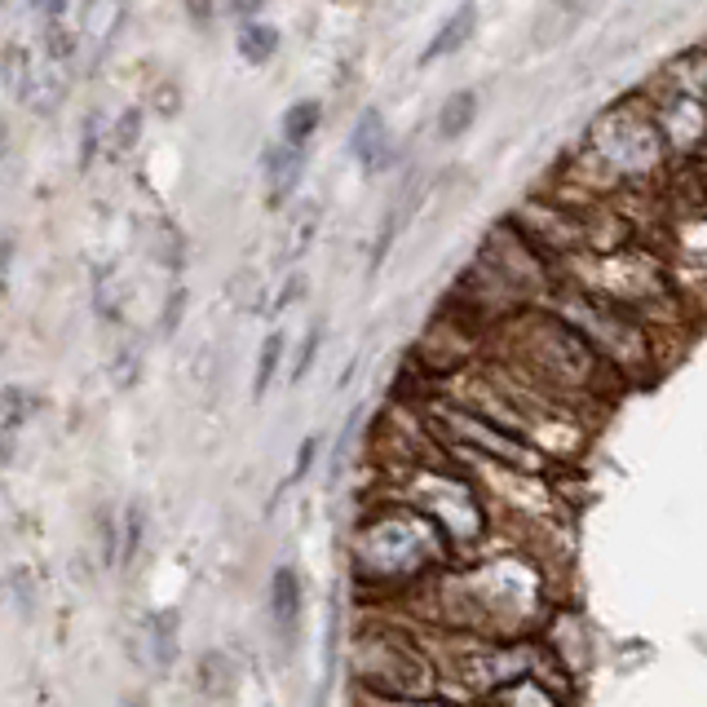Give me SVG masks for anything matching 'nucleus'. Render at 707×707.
<instances>
[{"instance_id": "9b49d317", "label": "nucleus", "mask_w": 707, "mask_h": 707, "mask_svg": "<svg viewBox=\"0 0 707 707\" xmlns=\"http://www.w3.org/2000/svg\"><path fill=\"white\" fill-rule=\"evenodd\" d=\"M318 120H323V106H318L314 97H301V102H292V106L283 111V142H288V147H301V151H305V142L314 138Z\"/></svg>"}, {"instance_id": "6e6552de", "label": "nucleus", "mask_w": 707, "mask_h": 707, "mask_svg": "<svg viewBox=\"0 0 707 707\" xmlns=\"http://www.w3.org/2000/svg\"><path fill=\"white\" fill-rule=\"evenodd\" d=\"M301 173H305V151L301 147H275L270 155H266V182H270V204H283L292 190H297V182H301Z\"/></svg>"}, {"instance_id": "1a4fd4ad", "label": "nucleus", "mask_w": 707, "mask_h": 707, "mask_svg": "<svg viewBox=\"0 0 707 707\" xmlns=\"http://www.w3.org/2000/svg\"><path fill=\"white\" fill-rule=\"evenodd\" d=\"M314 234H318V204L305 199V204H297V208L288 212V221H283V262H297V257L310 248Z\"/></svg>"}, {"instance_id": "2eb2a0df", "label": "nucleus", "mask_w": 707, "mask_h": 707, "mask_svg": "<svg viewBox=\"0 0 707 707\" xmlns=\"http://www.w3.org/2000/svg\"><path fill=\"white\" fill-rule=\"evenodd\" d=\"M279 354H283V332H270V336H266V345H262L257 381H253V394H257V398L270 390V381H275V372H279Z\"/></svg>"}, {"instance_id": "ddd939ff", "label": "nucleus", "mask_w": 707, "mask_h": 707, "mask_svg": "<svg viewBox=\"0 0 707 707\" xmlns=\"http://www.w3.org/2000/svg\"><path fill=\"white\" fill-rule=\"evenodd\" d=\"M177 633H182V619H177V611H155V615L147 619V637H151V659H155L160 668H169V663H173V654H177Z\"/></svg>"}, {"instance_id": "39448f33", "label": "nucleus", "mask_w": 707, "mask_h": 707, "mask_svg": "<svg viewBox=\"0 0 707 707\" xmlns=\"http://www.w3.org/2000/svg\"><path fill=\"white\" fill-rule=\"evenodd\" d=\"M349 151H354V160L363 164V173H385L390 169V129L381 120V111L368 106L359 115V125H354V134H349Z\"/></svg>"}, {"instance_id": "dca6fc26", "label": "nucleus", "mask_w": 707, "mask_h": 707, "mask_svg": "<svg viewBox=\"0 0 707 707\" xmlns=\"http://www.w3.org/2000/svg\"><path fill=\"white\" fill-rule=\"evenodd\" d=\"M40 49L49 54V58H58V62H67L71 67V58H76V49H80V40L62 27V19L58 23H45V36H40Z\"/></svg>"}, {"instance_id": "a211bd4d", "label": "nucleus", "mask_w": 707, "mask_h": 707, "mask_svg": "<svg viewBox=\"0 0 707 707\" xmlns=\"http://www.w3.org/2000/svg\"><path fill=\"white\" fill-rule=\"evenodd\" d=\"M138 129H142V111L134 106V111H125V120H120V129H115V151H129L134 142H138Z\"/></svg>"}, {"instance_id": "7ed1b4c3", "label": "nucleus", "mask_w": 707, "mask_h": 707, "mask_svg": "<svg viewBox=\"0 0 707 707\" xmlns=\"http://www.w3.org/2000/svg\"><path fill=\"white\" fill-rule=\"evenodd\" d=\"M67 84H71V67H67V62H58V58H49V54L40 49V54H32V67H27V80H23L19 97H23L32 111L49 115V111L62 102Z\"/></svg>"}, {"instance_id": "f257e3e1", "label": "nucleus", "mask_w": 707, "mask_h": 707, "mask_svg": "<svg viewBox=\"0 0 707 707\" xmlns=\"http://www.w3.org/2000/svg\"><path fill=\"white\" fill-rule=\"evenodd\" d=\"M588 155L619 177H646L663 164L668 138L650 111H641L637 102H619L588 129Z\"/></svg>"}, {"instance_id": "aec40b11", "label": "nucleus", "mask_w": 707, "mask_h": 707, "mask_svg": "<svg viewBox=\"0 0 707 707\" xmlns=\"http://www.w3.org/2000/svg\"><path fill=\"white\" fill-rule=\"evenodd\" d=\"M318 340H323V327H310V332H305V345H301V354H297V368H292V381H301V376L310 372V363H314V349H318Z\"/></svg>"}, {"instance_id": "6ab92c4d", "label": "nucleus", "mask_w": 707, "mask_h": 707, "mask_svg": "<svg viewBox=\"0 0 707 707\" xmlns=\"http://www.w3.org/2000/svg\"><path fill=\"white\" fill-rule=\"evenodd\" d=\"M115 385L120 390H129L134 381H138V349H120V359H115Z\"/></svg>"}, {"instance_id": "20e7f679", "label": "nucleus", "mask_w": 707, "mask_h": 707, "mask_svg": "<svg viewBox=\"0 0 707 707\" xmlns=\"http://www.w3.org/2000/svg\"><path fill=\"white\" fill-rule=\"evenodd\" d=\"M125 23V0H84L80 5V40L89 45L93 58L111 49V40L120 36Z\"/></svg>"}, {"instance_id": "412c9836", "label": "nucleus", "mask_w": 707, "mask_h": 707, "mask_svg": "<svg viewBox=\"0 0 707 707\" xmlns=\"http://www.w3.org/2000/svg\"><path fill=\"white\" fill-rule=\"evenodd\" d=\"M186 14H190L195 23H212V14H217V0H186Z\"/></svg>"}, {"instance_id": "4be33fe9", "label": "nucleus", "mask_w": 707, "mask_h": 707, "mask_svg": "<svg viewBox=\"0 0 707 707\" xmlns=\"http://www.w3.org/2000/svg\"><path fill=\"white\" fill-rule=\"evenodd\" d=\"M32 10H36V14H45L49 23H58V19H62V10H67V0H32Z\"/></svg>"}, {"instance_id": "f8f14e48", "label": "nucleus", "mask_w": 707, "mask_h": 707, "mask_svg": "<svg viewBox=\"0 0 707 707\" xmlns=\"http://www.w3.org/2000/svg\"><path fill=\"white\" fill-rule=\"evenodd\" d=\"M474 115H478V93L474 89H460L442 102V115H438V134L442 138H460L468 125H474Z\"/></svg>"}, {"instance_id": "0eeeda50", "label": "nucleus", "mask_w": 707, "mask_h": 707, "mask_svg": "<svg viewBox=\"0 0 707 707\" xmlns=\"http://www.w3.org/2000/svg\"><path fill=\"white\" fill-rule=\"evenodd\" d=\"M270 611H275V628L292 641L297 637V624H301V579L292 566H279L275 570V583H270Z\"/></svg>"}, {"instance_id": "f03ea898", "label": "nucleus", "mask_w": 707, "mask_h": 707, "mask_svg": "<svg viewBox=\"0 0 707 707\" xmlns=\"http://www.w3.org/2000/svg\"><path fill=\"white\" fill-rule=\"evenodd\" d=\"M663 80H668V89L654 97L650 115H654V125L663 129V138H668V151L707 147V97L698 89H689L685 80H676L672 71Z\"/></svg>"}, {"instance_id": "b1692460", "label": "nucleus", "mask_w": 707, "mask_h": 707, "mask_svg": "<svg viewBox=\"0 0 707 707\" xmlns=\"http://www.w3.org/2000/svg\"><path fill=\"white\" fill-rule=\"evenodd\" d=\"M314 451H318V438H305V447H301V460H297V478H305V468H310Z\"/></svg>"}, {"instance_id": "f3484780", "label": "nucleus", "mask_w": 707, "mask_h": 707, "mask_svg": "<svg viewBox=\"0 0 707 707\" xmlns=\"http://www.w3.org/2000/svg\"><path fill=\"white\" fill-rule=\"evenodd\" d=\"M10 593H14V602H19L23 615L36 611V598H40V593H36V575H32L27 566H14V570H10Z\"/></svg>"}, {"instance_id": "4468645a", "label": "nucleus", "mask_w": 707, "mask_h": 707, "mask_svg": "<svg viewBox=\"0 0 707 707\" xmlns=\"http://www.w3.org/2000/svg\"><path fill=\"white\" fill-rule=\"evenodd\" d=\"M275 49H279V27H270V23H244V32H240V58H248L253 67H262V62L275 58Z\"/></svg>"}, {"instance_id": "5701e85b", "label": "nucleus", "mask_w": 707, "mask_h": 707, "mask_svg": "<svg viewBox=\"0 0 707 707\" xmlns=\"http://www.w3.org/2000/svg\"><path fill=\"white\" fill-rule=\"evenodd\" d=\"M262 5H266V0H230V10L240 14V19H248V23H253V14H257Z\"/></svg>"}, {"instance_id": "423d86ee", "label": "nucleus", "mask_w": 707, "mask_h": 707, "mask_svg": "<svg viewBox=\"0 0 707 707\" xmlns=\"http://www.w3.org/2000/svg\"><path fill=\"white\" fill-rule=\"evenodd\" d=\"M474 27H478V5L474 0H460V10L438 27V36L425 45V54H420V62H438V58H451L455 49H464L468 45V36H474Z\"/></svg>"}, {"instance_id": "9d476101", "label": "nucleus", "mask_w": 707, "mask_h": 707, "mask_svg": "<svg viewBox=\"0 0 707 707\" xmlns=\"http://www.w3.org/2000/svg\"><path fill=\"white\" fill-rule=\"evenodd\" d=\"M36 416V398L23 390V385H10L5 398H0V429H5V451L19 442L23 425Z\"/></svg>"}]
</instances>
